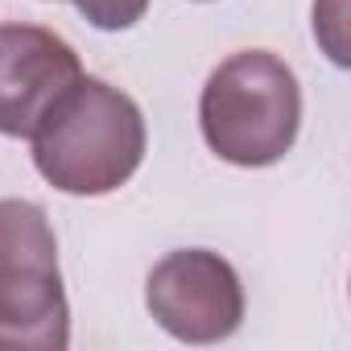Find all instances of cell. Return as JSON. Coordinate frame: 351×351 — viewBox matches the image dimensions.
Here are the masks:
<instances>
[{
  "label": "cell",
  "mask_w": 351,
  "mask_h": 351,
  "mask_svg": "<svg viewBox=\"0 0 351 351\" xmlns=\"http://www.w3.org/2000/svg\"><path fill=\"white\" fill-rule=\"evenodd\" d=\"M34 165L62 195L99 199L120 191L145 161V116L132 95L104 79H79L34 128Z\"/></svg>",
  "instance_id": "1"
},
{
  "label": "cell",
  "mask_w": 351,
  "mask_h": 351,
  "mask_svg": "<svg viewBox=\"0 0 351 351\" xmlns=\"http://www.w3.org/2000/svg\"><path fill=\"white\" fill-rule=\"evenodd\" d=\"M203 141L219 161L261 169L281 161L302 124V87L273 50H240L223 58L199 95Z\"/></svg>",
  "instance_id": "2"
},
{
  "label": "cell",
  "mask_w": 351,
  "mask_h": 351,
  "mask_svg": "<svg viewBox=\"0 0 351 351\" xmlns=\"http://www.w3.org/2000/svg\"><path fill=\"white\" fill-rule=\"evenodd\" d=\"M71 306L50 215L29 199H0V351H62Z\"/></svg>",
  "instance_id": "3"
},
{
  "label": "cell",
  "mask_w": 351,
  "mask_h": 351,
  "mask_svg": "<svg viewBox=\"0 0 351 351\" xmlns=\"http://www.w3.org/2000/svg\"><path fill=\"white\" fill-rule=\"evenodd\" d=\"M145 306L153 322L178 343H223L244 322V285L219 252L178 248L149 269Z\"/></svg>",
  "instance_id": "4"
},
{
  "label": "cell",
  "mask_w": 351,
  "mask_h": 351,
  "mask_svg": "<svg viewBox=\"0 0 351 351\" xmlns=\"http://www.w3.org/2000/svg\"><path fill=\"white\" fill-rule=\"evenodd\" d=\"M79 79L83 66L66 38L42 25H0V136H34Z\"/></svg>",
  "instance_id": "5"
},
{
  "label": "cell",
  "mask_w": 351,
  "mask_h": 351,
  "mask_svg": "<svg viewBox=\"0 0 351 351\" xmlns=\"http://www.w3.org/2000/svg\"><path fill=\"white\" fill-rule=\"evenodd\" d=\"M71 5L104 34H120L132 29L145 13H149V0H71Z\"/></svg>",
  "instance_id": "6"
},
{
  "label": "cell",
  "mask_w": 351,
  "mask_h": 351,
  "mask_svg": "<svg viewBox=\"0 0 351 351\" xmlns=\"http://www.w3.org/2000/svg\"><path fill=\"white\" fill-rule=\"evenodd\" d=\"M347 0H314V38L326 46L330 62L347 66Z\"/></svg>",
  "instance_id": "7"
}]
</instances>
